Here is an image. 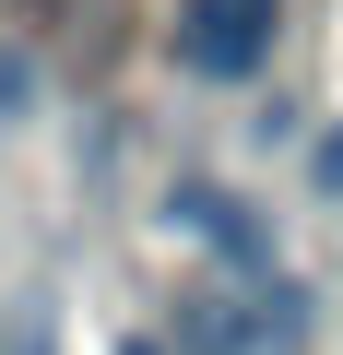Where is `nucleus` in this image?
I'll use <instances>...</instances> for the list:
<instances>
[{"label":"nucleus","instance_id":"obj_6","mask_svg":"<svg viewBox=\"0 0 343 355\" xmlns=\"http://www.w3.org/2000/svg\"><path fill=\"white\" fill-rule=\"evenodd\" d=\"M118 355H166V343H154V331H118Z\"/></svg>","mask_w":343,"mask_h":355},{"label":"nucleus","instance_id":"obj_2","mask_svg":"<svg viewBox=\"0 0 343 355\" xmlns=\"http://www.w3.org/2000/svg\"><path fill=\"white\" fill-rule=\"evenodd\" d=\"M166 214H178L202 249H225L237 272H272V237H261V214H249L237 190H213V178H178V190H166Z\"/></svg>","mask_w":343,"mask_h":355},{"label":"nucleus","instance_id":"obj_4","mask_svg":"<svg viewBox=\"0 0 343 355\" xmlns=\"http://www.w3.org/2000/svg\"><path fill=\"white\" fill-rule=\"evenodd\" d=\"M308 178H319V190L343 202V130H319V154H308Z\"/></svg>","mask_w":343,"mask_h":355},{"label":"nucleus","instance_id":"obj_5","mask_svg":"<svg viewBox=\"0 0 343 355\" xmlns=\"http://www.w3.org/2000/svg\"><path fill=\"white\" fill-rule=\"evenodd\" d=\"M12 355H60V331H48V308H24V320H12Z\"/></svg>","mask_w":343,"mask_h":355},{"label":"nucleus","instance_id":"obj_1","mask_svg":"<svg viewBox=\"0 0 343 355\" xmlns=\"http://www.w3.org/2000/svg\"><path fill=\"white\" fill-rule=\"evenodd\" d=\"M272 36H284V0H178V71L190 83H249L261 60H272Z\"/></svg>","mask_w":343,"mask_h":355},{"label":"nucleus","instance_id":"obj_3","mask_svg":"<svg viewBox=\"0 0 343 355\" xmlns=\"http://www.w3.org/2000/svg\"><path fill=\"white\" fill-rule=\"evenodd\" d=\"M12 119H36V60L0 48V130H12Z\"/></svg>","mask_w":343,"mask_h":355},{"label":"nucleus","instance_id":"obj_7","mask_svg":"<svg viewBox=\"0 0 343 355\" xmlns=\"http://www.w3.org/2000/svg\"><path fill=\"white\" fill-rule=\"evenodd\" d=\"M0 12H60V0H0Z\"/></svg>","mask_w":343,"mask_h":355}]
</instances>
